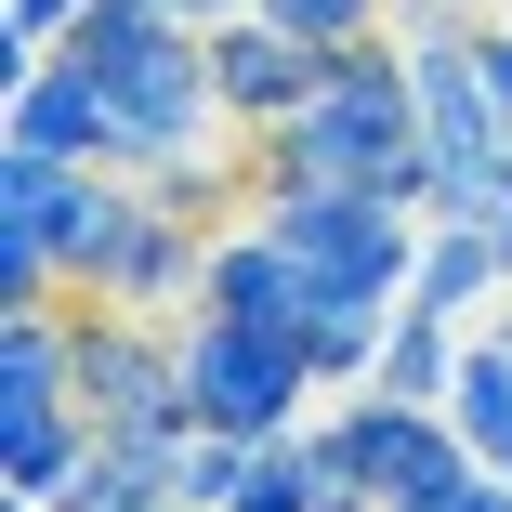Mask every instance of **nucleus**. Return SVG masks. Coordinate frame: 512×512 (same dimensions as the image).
<instances>
[{
  "instance_id": "nucleus-8",
  "label": "nucleus",
  "mask_w": 512,
  "mask_h": 512,
  "mask_svg": "<svg viewBox=\"0 0 512 512\" xmlns=\"http://www.w3.org/2000/svg\"><path fill=\"white\" fill-rule=\"evenodd\" d=\"M499 289H512V263H499V237H486V224H434V237H421V276H407V302L473 316V302H499Z\"/></svg>"
},
{
  "instance_id": "nucleus-14",
  "label": "nucleus",
  "mask_w": 512,
  "mask_h": 512,
  "mask_svg": "<svg viewBox=\"0 0 512 512\" xmlns=\"http://www.w3.org/2000/svg\"><path fill=\"white\" fill-rule=\"evenodd\" d=\"M486 14H499V0H394V27H407V40H473Z\"/></svg>"
},
{
  "instance_id": "nucleus-9",
  "label": "nucleus",
  "mask_w": 512,
  "mask_h": 512,
  "mask_svg": "<svg viewBox=\"0 0 512 512\" xmlns=\"http://www.w3.org/2000/svg\"><path fill=\"white\" fill-rule=\"evenodd\" d=\"M447 421L473 434L486 473H512V342H460V381H447Z\"/></svg>"
},
{
  "instance_id": "nucleus-5",
  "label": "nucleus",
  "mask_w": 512,
  "mask_h": 512,
  "mask_svg": "<svg viewBox=\"0 0 512 512\" xmlns=\"http://www.w3.org/2000/svg\"><path fill=\"white\" fill-rule=\"evenodd\" d=\"M329 460L381 499V512H407V499H447V486H473L486 460H473V434L447 421V407H407V394H355V407H329Z\"/></svg>"
},
{
  "instance_id": "nucleus-20",
  "label": "nucleus",
  "mask_w": 512,
  "mask_h": 512,
  "mask_svg": "<svg viewBox=\"0 0 512 512\" xmlns=\"http://www.w3.org/2000/svg\"><path fill=\"white\" fill-rule=\"evenodd\" d=\"M171 14H184V0H171Z\"/></svg>"
},
{
  "instance_id": "nucleus-7",
  "label": "nucleus",
  "mask_w": 512,
  "mask_h": 512,
  "mask_svg": "<svg viewBox=\"0 0 512 512\" xmlns=\"http://www.w3.org/2000/svg\"><path fill=\"white\" fill-rule=\"evenodd\" d=\"M460 381V316H434V302H394V329H381V368L355 394H407V407H447Z\"/></svg>"
},
{
  "instance_id": "nucleus-10",
  "label": "nucleus",
  "mask_w": 512,
  "mask_h": 512,
  "mask_svg": "<svg viewBox=\"0 0 512 512\" xmlns=\"http://www.w3.org/2000/svg\"><path fill=\"white\" fill-rule=\"evenodd\" d=\"M224 512H329V447H316V434H276Z\"/></svg>"
},
{
  "instance_id": "nucleus-12",
  "label": "nucleus",
  "mask_w": 512,
  "mask_h": 512,
  "mask_svg": "<svg viewBox=\"0 0 512 512\" xmlns=\"http://www.w3.org/2000/svg\"><path fill=\"white\" fill-rule=\"evenodd\" d=\"M263 14H289L316 53H342V40H368V27H394V0H263Z\"/></svg>"
},
{
  "instance_id": "nucleus-11",
  "label": "nucleus",
  "mask_w": 512,
  "mask_h": 512,
  "mask_svg": "<svg viewBox=\"0 0 512 512\" xmlns=\"http://www.w3.org/2000/svg\"><path fill=\"white\" fill-rule=\"evenodd\" d=\"M473 79H486V145H499V171H512V14L473 27Z\"/></svg>"
},
{
  "instance_id": "nucleus-1",
  "label": "nucleus",
  "mask_w": 512,
  "mask_h": 512,
  "mask_svg": "<svg viewBox=\"0 0 512 512\" xmlns=\"http://www.w3.org/2000/svg\"><path fill=\"white\" fill-rule=\"evenodd\" d=\"M92 66V92H106L119 119V158L158 171V158H197L224 132V66H211V14H171V0H92V14L53 40Z\"/></svg>"
},
{
  "instance_id": "nucleus-4",
  "label": "nucleus",
  "mask_w": 512,
  "mask_h": 512,
  "mask_svg": "<svg viewBox=\"0 0 512 512\" xmlns=\"http://www.w3.org/2000/svg\"><path fill=\"white\" fill-rule=\"evenodd\" d=\"M184 381H197V434H302V407H316V355L289 329H250V316H211V302H184Z\"/></svg>"
},
{
  "instance_id": "nucleus-18",
  "label": "nucleus",
  "mask_w": 512,
  "mask_h": 512,
  "mask_svg": "<svg viewBox=\"0 0 512 512\" xmlns=\"http://www.w3.org/2000/svg\"><path fill=\"white\" fill-rule=\"evenodd\" d=\"M184 14H250V0H184Z\"/></svg>"
},
{
  "instance_id": "nucleus-3",
  "label": "nucleus",
  "mask_w": 512,
  "mask_h": 512,
  "mask_svg": "<svg viewBox=\"0 0 512 512\" xmlns=\"http://www.w3.org/2000/svg\"><path fill=\"white\" fill-rule=\"evenodd\" d=\"M250 211L316 263V276H342V289H368V302H407V276H421V211L407 197H381V184H342V171H289V184H250Z\"/></svg>"
},
{
  "instance_id": "nucleus-19",
  "label": "nucleus",
  "mask_w": 512,
  "mask_h": 512,
  "mask_svg": "<svg viewBox=\"0 0 512 512\" xmlns=\"http://www.w3.org/2000/svg\"><path fill=\"white\" fill-rule=\"evenodd\" d=\"M14 512H53V499H14Z\"/></svg>"
},
{
  "instance_id": "nucleus-13",
  "label": "nucleus",
  "mask_w": 512,
  "mask_h": 512,
  "mask_svg": "<svg viewBox=\"0 0 512 512\" xmlns=\"http://www.w3.org/2000/svg\"><path fill=\"white\" fill-rule=\"evenodd\" d=\"M79 14H92V0H0V40H14V53H53Z\"/></svg>"
},
{
  "instance_id": "nucleus-15",
  "label": "nucleus",
  "mask_w": 512,
  "mask_h": 512,
  "mask_svg": "<svg viewBox=\"0 0 512 512\" xmlns=\"http://www.w3.org/2000/svg\"><path fill=\"white\" fill-rule=\"evenodd\" d=\"M407 512H512V473H473V486H447V499H407Z\"/></svg>"
},
{
  "instance_id": "nucleus-16",
  "label": "nucleus",
  "mask_w": 512,
  "mask_h": 512,
  "mask_svg": "<svg viewBox=\"0 0 512 512\" xmlns=\"http://www.w3.org/2000/svg\"><path fill=\"white\" fill-rule=\"evenodd\" d=\"M486 237H499V263H512V184H499V211H486Z\"/></svg>"
},
{
  "instance_id": "nucleus-6",
  "label": "nucleus",
  "mask_w": 512,
  "mask_h": 512,
  "mask_svg": "<svg viewBox=\"0 0 512 512\" xmlns=\"http://www.w3.org/2000/svg\"><path fill=\"white\" fill-rule=\"evenodd\" d=\"M211 66H224V132L237 145H263V132H289L302 106H316V79H329V53L302 40L289 14H211Z\"/></svg>"
},
{
  "instance_id": "nucleus-2",
  "label": "nucleus",
  "mask_w": 512,
  "mask_h": 512,
  "mask_svg": "<svg viewBox=\"0 0 512 512\" xmlns=\"http://www.w3.org/2000/svg\"><path fill=\"white\" fill-rule=\"evenodd\" d=\"M79 342V421L119 447H184L197 381H184V316H132V302H66Z\"/></svg>"
},
{
  "instance_id": "nucleus-21",
  "label": "nucleus",
  "mask_w": 512,
  "mask_h": 512,
  "mask_svg": "<svg viewBox=\"0 0 512 512\" xmlns=\"http://www.w3.org/2000/svg\"><path fill=\"white\" fill-rule=\"evenodd\" d=\"M499 14H512V0H499Z\"/></svg>"
},
{
  "instance_id": "nucleus-17",
  "label": "nucleus",
  "mask_w": 512,
  "mask_h": 512,
  "mask_svg": "<svg viewBox=\"0 0 512 512\" xmlns=\"http://www.w3.org/2000/svg\"><path fill=\"white\" fill-rule=\"evenodd\" d=\"M119 512H197V499H119Z\"/></svg>"
}]
</instances>
